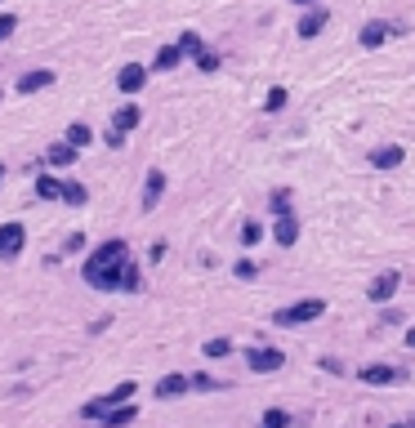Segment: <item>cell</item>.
<instances>
[{
    "label": "cell",
    "instance_id": "cell-1",
    "mask_svg": "<svg viewBox=\"0 0 415 428\" xmlns=\"http://www.w3.org/2000/svg\"><path fill=\"white\" fill-rule=\"evenodd\" d=\"M125 259H130L125 237H107L103 246L85 259V268H81L85 286H90V290H121V268H125Z\"/></svg>",
    "mask_w": 415,
    "mask_h": 428
},
{
    "label": "cell",
    "instance_id": "cell-2",
    "mask_svg": "<svg viewBox=\"0 0 415 428\" xmlns=\"http://www.w3.org/2000/svg\"><path fill=\"white\" fill-rule=\"evenodd\" d=\"M134 393H139V384H134V379H125V384H116L112 393L85 401V406H81V420H103V415L112 410V406H125V401H134Z\"/></svg>",
    "mask_w": 415,
    "mask_h": 428
},
{
    "label": "cell",
    "instance_id": "cell-3",
    "mask_svg": "<svg viewBox=\"0 0 415 428\" xmlns=\"http://www.w3.org/2000/svg\"><path fill=\"white\" fill-rule=\"evenodd\" d=\"M322 312H326L322 299H299V303H290V308H277L273 326H304V322H317Z\"/></svg>",
    "mask_w": 415,
    "mask_h": 428
},
{
    "label": "cell",
    "instance_id": "cell-4",
    "mask_svg": "<svg viewBox=\"0 0 415 428\" xmlns=\"http://www.w3.org/2000/svg\"><path fill=\"white\" fill-rule=\"evenodd\" d=\"M27 250V228L22 223H0V263H14Z\"/></svg>",
    "mask_w": 415,
    "mask_h": 428
},
{
    "label": "cell",
    "instance_id": "cell-5",
    "mask_svg": "<svg viewBox=\"0 0 415 428\" xmlns=\"http://www.w3.org/2000/svg\"><path fill=\"white\" fill-rule=\"evenodd\" d=\"M246 366H250V371L254 375H273V371H282V366H286V352L282 348H250L246 352Z\"/></svg>",
    "mask_w": 415,
    "mask_h": 428
},
{
    "label": "cell",
    "instance_id": "cell-6",
    "mask_svg": "<svg viewBox=\"0 0 415 428\" xmlns=\"http://www.w3.org/2000/svg\"><path fill=\"white\" fill-rule=\"evenodd\" d=\"M273 219H277V223H273V241H277L282 250H290V246L299 241V214L286 210V214H273Z\"/></svg>",
    "mask_w": 415,
    "mask_h": 428
},
{
    "label": "cell",
    "instance_id": "cell-7",
    "mask_svg": "<svg viewBox=\"0 0 415 428\" xmlns=\"http://www.w3.org/2000/svg\"><path fill=\"white\" fill-rule=\"evenodd\" d=\"M397 32H402V27H393V22H362L358 45H362V50H380L388 36H397Z\"/></svg>",
    "mask_w": 415,
    "mask_h": 428
},
{
    "label": "cell",
    "instance_id": "cell-8",
    "mask_svg": "<svg viewBox=\"0 0 415 428\" xmlns=\"http://www.w3.org/2000/svg\"><path fill=\"white\" fill-rule=\"evenodd\" d=\"M148 71L152 67H143V63H125V67L116 71V90L121 94H139L143 85H148Z\"/></svg>",
    "mask_w": 415,
    "mask_h": 428
},
{
    "label": "cell",
    "instance_id": "cell-9",
    "mask_svg": "<svg viewBox=\"0 0 415 428\" xmlns=\"http://www.w3.org/2000/svg\"><path fill=\"white\" fill-rule=\"evenodd\" d=\"M397 286H402V277H397V272H380V277L371 281V286H366V299H371V303H388V299L397 295Z\"/></svg>",
    "mask_w": 415,
    "mask_h": 428
},
{
    "label": "cell",
    "instance_id": "cell-10",
    "mask_svg": "<svg viewBox=\"0 0 415 428\" xmlns=\"http://www.w3.org/2000/svg\"><path fill=\"white\" fill-rule=\"evenodd\" d=\"M76 156H81V148H72V143L63 139V143H50V148H45V165L50 170H72Z\"/></svg>",
    "mask_w": 415,
    "mask_h": 428
},
{
    "label": "cell",
    "instance_id": "cell-11",
    "mask_svg": "<svg viewBox=\"0 0 415 428\" xmlns=\"http://www.w3.org/2000/svg\"><path fill=\"white\" fill-rule=\"evenodd\" d=\"M188 388H192V375H179V371L156 379V397H161V401H175V397L188 393Z\"/></svg>",
    "mask_w": 415,
    "mask_h": 428
},
{
    "label": "cell",
    "instance_id": "cell-12",
    "mask_svg": "<svg viewBox=\"0 0 415 428\" xmlns=\"http://www.w3.org/2000/svg\"><path fill=\"white\" fill-rule=\"evenodd\" d=\"M54 81H58V71H50V67L22 71V76H18V94H36V90H50Z\"/></svg>",
    "mask_w": 415,
    "mask_h": 428
},
{
    "label": "cell",
    "instance_id": "cell-13",
    "mask_svg": "<svg viewBox=\"0 0 415 428\" xmlns=\"http://www.w3.org/2000/svg\"><path fill=\"white\" fill-rule=\"evenodd\" d=\"M165 197V174L161 170H148V179H143V197H139V205L143 210H156V201Z\"/></svg>",
    "mask_w": 415,
    "mask_h": 428
},
{
    "label": "cell",
    "instance_id": "cell-14",
    "mask_svg": "<svg viewBox=\"0 0 415 428\" xmlns=\"http://www.w3.org/2000/svg\"><path fill=\"white\" fill-rule=\"evenodd\" d=\"M326 22H331V14H326L322 5L304 9V18H299V36H304V41H313V36H322V32H326Z\"/></svg>",
    "mask_w": 415,
    "mask_h": 428
},
{
    "label": "cell",
    "instance_id": "cell-15",
    "mask_svg": "<svg viewBox=\"0 0 415 428\" xmlns=\"http://www.w3.org/2000/svg\"><path fill=\"white\" fill-rule=\"evenodd\" d=\"M139 125H143V107L139 103H121L116 112H112V130L130 134V130H139Z\"/></svg>",
    "mask_w": 415,
    "mask_h": 428
},
{
    "label": "cell",
    "instance_id": "cell-16",
    "mask_svg": "<svg viewBox=\"0 0 415 428\" xmlns=\"http://www.w3.org/2000/svg\"><path fill=\"white\" fill-rule=\"evenodd\" d=\"M402 161H407V148H402V143H384V148L371 152V165L375 170H397Z\"/></svg>",
    "mask_w": 415,
    "mask_h": 428
},
{
    "label": "cell",
    "instance_id": "cell-17",
    "mask_svg": "<svg viewBox=\"0 0 415 428\" xmlns=\"http://www.w3.org/2000/svg\"><path fill=\"white\" fill-rule=\"evenodd\" d=\"M36 201H63V179L36 174Z\"/></svg>",
    "mask_w": 415,
    "mask_h": 428
},
{
    "label": "cell",
    "instance_id": "cell-18",
    "mask_svg": "<svg viewBox=\"0 0 415 428\" xmlns=\"http://www.w3.org/2000/svg\"><path fill=\"white\" fill-rule=\"evenodd\" d=\"M183 58H188V54H183L179 45H161V50H156V58H152V71H175Z\"/></svg>",
    "mask_w": 415,
    "mask_h": 428
},
{
    "label": "cell",
    "instance_id": "cell-19",
    "mask_svg": "<svg viewBox=\"0 0 415 428\" xmlns=\"http://www.w3.org/2000/svg\"><path fill=\"white\" fill-rule=\"evenodd\" d=\"M358 379L362 384H393V379H402V371H393V366H362Z\"/></svg>",
    "mask_w": 415,
    "mask_h": 428
},
{
    "label": "cell",
    "instance_id": "cell-20",
    "mask_svg": "<svg viewBox=\"0 0 415 428\" xmlns=\"http://www.w3.org/2000/svg\"><path fill=\"white\" fill-rule=\"evenodd\" d=\"M134 415H139V406H134V401H125V406H112L99 424H103V428H125V424H134Z\"/></svg>",
    "mask_w": 415,
    "mask_h": 428
},
{
    "label": "cell",
    "instance_id": "cell-21",
    "mask_svg": "<svg viewBox=\"0 0 415 428\" xmlns=\"http://www.w3.org/2000/svg\"><path fill=\"white\" fill-rule=\"evenodd\" d=\"M121 290H125V295H139L143 290V272H139L134 259H125V268H121Z\"/></svg>",
    "mask_w": 415,
    "mask_h": 428
},
{
    "label": "cell",
    "instance_id": "cell-22",
    "mask_svg": "<svg viewBox=\"0 0 415 428\" xmlns=\"http://www.w3.org/2000/svg\"><path fill=\"white\" fill-rule=\"evenodd\" d=\"M63 139L72 143V148H90V143H94V130H90V125H85V120H72V125H67V134H63Z\"/></svg>",
    "mask_w": 415,
    "mask_h": 428
},
{
    "label": "cell",
    "instance_id": "cell-23",
    "mask_svg": "<svg viewBox=\"0 0 415 428\" xmlns=\"http://www.w3.org/2000/svg\"><path fill=\"white\" fill-rule=\"evenodd\" d=\"M63 201L67 205H85V201H90V188L76 183V179H63Z\"/></svg>",
    "mask_w": 415,
    "mask_h": 428
},
{
    "label": "cell",
    "instance_id": "cell-24",
    "mask_svg": "<svg viewBox=\"0 0 415 428\" xmlns=\"http://www.w3.org/2000/svg\"><path fill=\"white\" fill-rule=\"evenodd\" d=\"M228 352H233V339H205V348H201V357H210V361H219V357H228Z\"/></svg>",
    "mask_w": 415,
    "mask_h": 428
},
{
    "label": "cell",
    "instance_id": "cell-25",
    "mask_svg": "<svg viewBox=\"0 0 415 428\" xmlns=\"http://www.w3.org/2000/svg\"><path fill=\"white\" fill-rule=\"evenodd\" d=\"M175 45H179V50H183V54H188V58H197V54L205 50V41H201V36H197V32H179V41H175Z\"/></svg>",
    "mask_w": 415,
    "mask_h": 428
},
{
    "label": "cell",
    "instance_id": "cell-26",
    "mask_svg": "<svg viewBox=\"0 0 415 428\" xmlns=\"http://www.w3.org/2000/svg\"><path fill=\"white\" fill-rule=\"evenodd\" d=\"M259 428H290V410L268 406V410H264V420H259Z\"/></svg>",
    "mask_w": 415,
    "mask_h": 428
},
{
    "label": "cell",
    "instance_id": "cell-27",
    "mask_svg": "<svg viewBox=\"0 0 415 428\" xmlns=\"http://www.w3.org/2000/svg\"><path fill=\"white\" fill-rule=\"evenodd\" d=\"M259 241H264V223H259V219L241 223V246H259Z\"/></svg>",
    "mask_w": 415,
    "mask_h": 428
},
{
    "label": "cell",
    "instance_id": "cell-28",
    "mask_svg": "<svg viewBox=\"0 0 415 428\" xmlns=\"http://www.w3.org/2000/svg\"><path fill=\"white\" fill-rule=\"evenodd\" d=\"M286 99H290V94L282 90V85H273V90H268V99H264V112H282Z\"/></svg>",
    "mask_w": 415,
    "mask_h": 428
},
{
    "label": "cell",
    "instance_id": "cell-29",
    "mask_svg": "<svg viewBox=\"0 0 415 428\" xmlns=\"http://www.w3.org/2000/svg\"><path fill=\"white\" fill-rule=\"evenodd\" d=\"M192 388H197V393H215V388H224V384H219L215 375H205V371H197V375H192Z\"/></svg>",
    "mask_w": 415,
    "mask_h": 428
},
{
    "label": "cell",
    "instance_id": "cell-30",
    "mask_svg": "<svg viewBox=\"0 0 415 428\" xmlns=\"http://www.w3.org/2000/svg\"><path fill=\"white\" fill-rule=\"evenodd\" d=\"M268 210H273V214H286V210H290V188H277L273 201H268Z\"/></svg>",
    "mask_w": 415,
    "mask_h": 428
},
{
    "label": "cell",
    "instance_id": "cell-31",
    "mask_svg": "<svg viewBox=\"0 0 415 428\" xmlns=\"http://www.w3.org/2000/svg\"><path fill=\"white\" fill-rule=\"evenodd\" d=\"M18 32V14H9V9H0V41H9V36Z\"/></svg>",
    "mask_w": 415,
    "mask_h": 428
},
{
    "label": "cell",
    "instance_id": "cell-32",
    "mask_svg": "<svg viewBox=\"0 0 415 428\" xmlns=\"http://www.w3.org/2000/svg\"><path fill=\"white\" fill-rule=\"evenodd\" d=\"M192 63H197V71H219V54H215V50H201Z\"/></svg>",
    "mask_w": 415,
    "mask_h": 428
},
{
    "label": "cell",
    "instance_id": "cell-33",
    "mask_svg": "<svg viewBox=\"0 0 415 428\" xmlns=\"http://www.w3.org/2000/svg\"><path fill=\"white\" fill-rule=\"evenodd\" d=\"M233 272H237L241 281H254V277H259V263H254V259H237Z\"/></svg>",
    "mask_w": 415,
    "mask_h": 428
},
{
    "label": "cell",
    "instance_id": "cell-34",
    "mask_svg": "<svg viewBox=\"0 0 415 428\" xmlns=\"http://www.w3.org/2000/svg\"><path fill=\"white\" fill-rule=\"evenodd\" d=\"M63 250H67V254H76V250H85V232H72V237L63 241Z\"/></svg>",
    "mask_w": 415,
    "mask_h": 428
},
{
    "label": "cell",
    "instance_id": "cell-35",
    "mask_svg": "<svg viewBox=\"0 0 415 428\" xmlns=\"http://www.w3.org/2000/svg\"><path fill=\"white\" fill-rule=\"evenodd\" d=\"M103 143H107V148H116V152H121V148H125V134H121V130H107V134H103Z\"/></svg>",
    "mask_w": 415,
    "mask_h": 428
},
{
    "label": "cell",
    "instance_id": "cell-36",
    "mask_svg": "<svg viewBox=\"0 0 415 428\" xmlns=\"http://www.w3.org/2000/svg\"><path fill=\"white\" fill-rule=\"evenodd\" d=\"M165 250H170V246H165V241H152V250H148V259H152V263H161V259H165Z\"/></svg>",
    "mask_w": 415,
    "mask_h": 428
},
{
    "label": "cell",
    "instance_id": "cell-37",
    "mask_svg": "<svg viewBox=\"0 0 415 428\" xmlns=\"http://www.w3.org/2000/svg\"><path fill=\"white\" fill-rule=\"evenodd\" d=\"M322 371H331V375H344V366H339L335 357H322Z\"/></svg>",
    "mask_w": 415,
    "mask_h": 428
},
{
    "label": "cell",
    "instance_id": "cell-38",
    "mask_svg": "<svg viewBox=\"0 0 415 428\" xmlns=\"http://www.w3.org/2000/svg\"><path fill=\"white\" fill-rule=\"evenodd\" d=\"M407 348H415V326H411V330H407Z\"/></svg>",
    "mask_w": 415,
    "mask_h": 428
},
{
    "label": "cell",
    "instance_id": "cell-39",
    "mask_svg": "<svg viewBox=\"0 0 415 428\" xmlns=\"http://www.w3.org/2000/svg\"><path fill=\"white\" fill-rule=\"evenodd\" d=\"M295 5H299V9H313V5H317V0H295Z\"/></svg>",
    "mask_w": 415,
    "mask_h": 428
},
{
    "label": "cell",
    "instance_id": "cell-40",
    "mask_svg": "<svg viewBox=\"0 0 415 428\" xmlns=\"http://www.w3.org/2000/svg\"><path fill=\"white\" fill-rule=\"evenodd\" d=\"M5 174H9V170H5V165H0V188H5Z\"/></svg>",
    "mask_w": 415,
    "mask_h": 428
},
{
    "label": "cell",
    "instance_id": "cell-41",
    "mask_svg": "<svg viewBox=\"0 0 415 428\" xmlns=\"http://www.w3.org/2000/svg\"><path fill=\"white\" fill-rule=\"evenodd\" d=\"M388 428H411V424H388Z\"/></svg>",
    "mask_w": 415,
    "mask_h": 428
},
{
    "label": "cell",
    "instance_id": "cell-42",
    "mask_svg": "<svg viewBox=\"0 0 415 428\" xmlns=\"http://www.w3.org/2000/svg\"><path fill=\"white\" fill-rule=\"evenodd\" d=\"M0 103H5V90H0Z\"/></svg>",
    "mask_w": 415,
    "mask_h": 428
},
{
    "label": "cell",
    "instance_id": "cell-43",
    "mask_svg": "<svg viewBox=\"0 0 415 428\" xmlns=\"http://www.w3.org/2000/svg\"><path fill=\"white\" fill-rule=\"evenodd\" d=\"M411 428H415V424H411Z\"/></svg>",
    "mask_w": 415,
    "mask_h": 428
}]
</instances>
